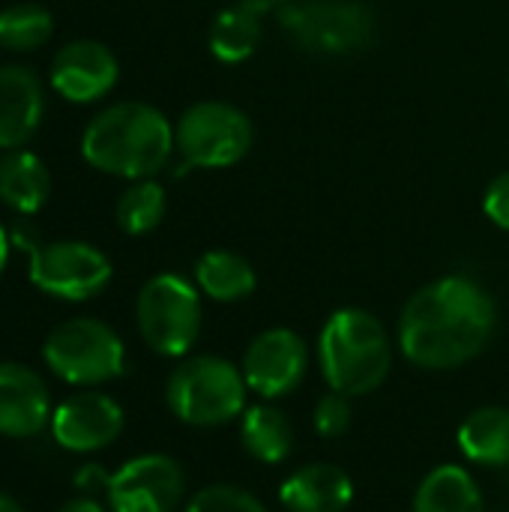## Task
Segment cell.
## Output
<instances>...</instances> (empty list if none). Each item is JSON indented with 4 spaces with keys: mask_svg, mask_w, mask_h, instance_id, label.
<instances>
[{
    "mask_svg": "<svg viewBox=\"0 0 509 512\" xmlns=\"http://www.w3.org/2000/svg\"><path fill=\"white\" fill-rule=\"evenodd\" d=\"M459 450L468 462L483 468H507L509 465V411L489 405L468 414L459 426Z\"/></svg>",
    "mask_w": 509,
    "mask_h": 512,
    "instance_id": "19",
    "label": "cell"
},
{
    "mask_svg": "<svg viewBox=\"0 0 509 512\" xmlns=\"http://www.w3.org/2000/svg\"><path fill=\"white\" fill-rule=\"evenodd\" d=\"M174 147L168 117L147 102H117L99 111L81 135V156L96 171L126 180L159 174Z\"/></svg>",
    "mask_w": 509,
    "mask_h": 512,
    "instance_id": "2",
    "label": "cell"
},
{
    "mask_svg": "<svg viewBox=\"0 0 509 512\" xmlns=\"http://www.w3.org/2000/svg\"><path fill=\"white\" fill-rule=\"evenodd\" d=\"M498 327L492 294L471 276H441L423 285L402 309L399 348L432 372H447L471 363L486 351Z\"/></svg>",
    "mask_w": 509,
    "mask_h": 512,
    "instance_id": "1",
    "label": "cell"
},
{
    "mask_svg": "<svg viewBox=\"0 0 509 512\" xmlns=\"http://www.w3.org/2000/svg\"><path fill=\"white\" fill-rule=\"evenodd\" d=\"M9 243H12V237H9L6 228L0 225V273L6 270V261H9Z\"/></svg>",
    "mask_w": 509,
    "mask_h": 512,
    "instance_id": "30",
    "label": "cell"
},
{
    "mask_svg": "<svg viewBox=\"0 0 509 512\" xmlns=\"http://www.w3.org/2000/svg\"><path fill=\"white\" fill-rule=\"evenodd\" d=\"M108 474L99 468V465H84L78 474H75V489L81 492V495H90L93 498V492H108Z\"/></svg>",
    "mask_w": 509,
    "mask_h": 512,
    "instance_id": "28",
    "label": "cell"
},
{
    "mask_svg": "<svg viewBox=\"0 0 509 512\" xmlns=\"http://www.w3.org/2000/svg\"><path fill=\"white\" fill-rule=\"evenodd\" d=\"M51 195V174L30 150H9L0 159V201L15 213H39Z\"/></svg>",
    "mask_w": 509,
    "mask_h": 512,
    "instance_id": "17",
    "label": "cell"
},
{
    "mask_svg": "<svg viewBox=\"0 0 509 512\" xmlns=\"http://www.w3.org/2000/svg\"><path fill=\"white\" fill-rule=\"evenodd\" d=\"M309 372V345L288 327L258 333L243 357V378L252 393L279 399L294 393Z\"/></svg>",
    "mask_w": 509,
    "mask_h": 512,
    "instance_id": "11",
    "label": "cell"
},
{
    "mask_svg": "<svg viewBox=\"0 0 509 512\" xmlns=\"http://www.w3.org/2000/svg\"><path fill=\"white\" fill-rule=\"evenodd\" d=\"M51 414L45 381L24 363H0V435L36 438L51 426Z\"/></svg>",
    "mask_w": 509,
    "mask_h": 512,
    "instance_id": "14",
    "label": "cell"
},
{
    "mask_svg": "<svg viewBox=\"0 0 509 512\" xmlns=\"http://www.w3.org/2000/svg\"><path fill=\"white\" fill-rule=\"evenodd\" d=\"M42 360L60 381L72 387H96L123 375L126 348L105 321L69 318L48 333Z\"/></svg>",
    "mask_w": 509,
    "mask_h": 512,
    "instance_id": "6",
    "label": "cell"
},
{
    "mask_svg": "<svg viewBox=\"0 0 509 512\" xmlns=\"http://www.w3.org/2000/svg\"><path fill=\"white\" fill-rule=\"evenodd\" d=\"M483 210H486V216H489L498 228L509 231V171L498 174V177L489 183V189H486V195H483Z\"/></svg>",
    "mask_w": 509,
    "mask_h": 512,
    "instance_id": "27",
    "label": "cell"
},
{
    "mask_svg": "<svg viewBox=\"0 0 509 512\" xmlns=\"http://www.w3.org/2000/svg\"><path fill=\"white\" fill-rule=\"evenodd\" d=\"M186 495L183 468L165 453H144L129 459L108 480L111 512H177Z\"/></svg>",
    "mask_w": 509,
    "mask_h": 512,
    "instance_id": "10",
    "label": "cell"
},
{
    "mask_svg": "<svg viewBox=\"0 0 509 512\" xmlns=\"http://www.w3.org/2000/svg\"><path fill=\"white\" fill-rule=\"evenodd\" d=\"M288 36L315 54H354L375 36V15L357 0H303L282 9Z\"/></svg>",
    "mask_w": 509,
    "mask_h": 512,
    "instance_id": "9",
    "label": "cell"
},
{
    "mask_svg": "<svg viewBox=\"0 0 509 512\" xmlns=\"http://www.w3.org/2000/svg\"><path fill=\"white\" fill-rule=\"evenodd\" d=\"M126 414L117 399L84 390L63 399L51 414V438L69 453H96L114 444L123 432Z\"/></svg>",
    "mask_w": 509,
    "mask_h": 512,
    "instance_id": "12",
    "label": "cell"
},
{
    "mask_svg": "<svg viewBox=\"0 0 509 512\" xmlns=\"http://www.w3.org/2000/svg\"><path fill=\"white\" fill-rule=\"evenodd\" d=\"M9 237L15 246H21L30 255V282L48 297L84 303L99 297L114 276L108 255L90 243L81 240L39 243L36 234L24 225L15 228Z\"/></svg>",
    "mask_w": 509,
    "mask_h": 512,
    "instance_id": "5",
    "label": "cell"
},
{
    "mask_svg": "<svg viewBox=\"0 0 509 512\" xmlns=\"http://www.w3.org/2000/svg\"><path fill=\"white\" fill-rule=\"evenodd\" d=\"M42 81L27 66H0V147L21 150L42 123Z\"/></svg>",
    "mask_w": 509,
    "mask_h": 512,
    "instance_id": "15",
    "label": "cell"
},
{
    "mask_svg": "<svg viewBox=\"0 0 509 512\" xmlns=\"http://www.w3.org/2000/svg\"><path fill=\"white\" fill-rule=\"evenodd\" d=\"M120 66L108 45L96 39H75L51 60V87L69 102H96L117 84Z\"/></svg>",
    "mask_w": 509,
    "mask_h": 512,
    "instance_id": "13",
    "label": "cell"
},
{
    "mask_svg": "<svg viewBox=\"0 0 509 512\" xmlns=\"http://www.w3.org/2000/svg\"><path fill=\"white\" fill-rule=\"evenodd\" d=\"M195 282L210 300L237 303V300H246L255 291L258 276H255L252 264L243 255L228 252V249H213V252H204L198 258Z\"/></svg>",
    "mask_w": 509,
    "mask_h": 512,
    "instance_id": "21",
    "label": "cell"
},
{
    "mask_svg": "<svg viewBox=\"0 0 509 512\" xmlns=\"http://www.w3.org/2000/svg\"><path fill=\"white\" fill-rule=\"evenodd\" d=\"M174 144L183 168H231L252 147V123L231 102H195L180 114Z\"/></svg>",
    "mask_w": 509,
    "mask_h": 512,
    "instance_id": "8",
    "label": "cell"
},
{
    "mask_svg": "<svg viewBox=\"0 0 509 512\" xmlns=\"http://www.w3.org/2000/svg\"><path fill=\"white\" fill-rule=\"evenodd\" d=\"M135 321L141 339L156 354L183 357L201 333V294L189 279L159 273L144 282L135 303Z\"/></svg>",
    "mask_w": 509,
    "mask_h": 512,
    "instance_id": "7",
    "label": "cell"
},
{
    "mask_svg": "<svg viewBox=\"0 0 509 512\" xmlns=\"http://www.w3.org/2000/svg\"><path fill=\"white\" fill-rule=\"evenodd\" d=\"M237 3H246V6H255V9H270V6H282V3H288V0H237Z\"/></svg>",
    "mask_w": 509,
    "mask_h": 512,
    "instance_id": "32",
    "label": "cell"
},
{
    "mask_svg": "<svg viewBox=\"0 0 509 512\" xmlns=\"http://www.w3.org/2000/svg\"><path fill=\"white\" fill-rule=\"evenodd\" d=\"M414 512H486L477 480L459 465H441L423 477Z\"/></svg>",
    "mask_w": 509,
    "mask_h": 512,
    "instance_id": "20",
    "label": "cell"
},
{
    "mask_svg": "<svg viewBox=\"0 0 509 512\" xmlns=\"http://www.w3.org/2000/svg\"><path fill=\"white\" fill-rule=\"evenodd\" d=\"M261 42V9L234 3L213 18L210 51L222 63H240L255 54Z\"/></svg>",
    "mask_w": 509,
    "mask_h": 512,
    "instance_id": "22",
    "label": "cell"
},
{
    "mask_svg": "<svg viewBox=\"0 0 509 512\" xmlns=\"http://www.w3.org/2000/svg\"><path fill=\"white\" fill-rule=\"evenodd\" d=\"M0 512H24V507H21L12 495L0 492Z\"/></svg>",
    "mask_w": 509,
    "mask_h": 512,
    "instance_id": "31",
    "label": "cell"
},
{
    "mask_svg": "<svg viewBox=\"0 0 509 512\" xmlns=\"http://www.w3.org/2000/svg\"><path fill=\"white\" fill-rule=\"evenodd\" d=\"M351 501V477L339 465L327 462H315L294 471L279 489V504L288 512H345Z\"/></svg>",
    "mask_w": 509,
    "mask_h": 512,
    "instance_id": "16",
    "label": "cell"
},
{
    "mask_svg": "<svg viewBox=\"0 0 509 512\" xmlns=\"http://www.w3.org/2000/svg\"><path fill=\"white\" fill-rule=\"evenodd\" d=\"M351 420H354L351 396L336 393V390H330L327 396H321V399H318V405H315V414H312V426H315V432H318L321 438H327V441L342 438V435L348 432Z\"/></svg>",
    "mask_w": 509,
    "mask_h": 512,
    "instance_id": "26",
    "label": "cell"
},
{
    "mask_svg": "<svg viewBox=\"0 0 509 512\" xmlns=\"http://www.w3.org/2000/svg\"><path fill=\"white\" fill-rule=\"evenodd\" d=\"M318 363L330 390L345 396L375 393L393 366L387 327L357 306L333 312L318 336Z\"/></svg>",
    "mask_w": 509,
    "mask_h": 512,
    "instance_id": "3",
    "label": "cell"
},
{
    "mask_svg": "<svg viewBox=\"0 0 509 512\" xmlns=\"http://www.w3.org/2000/svg\"><path fill=\"white\" fill-rule=\"evenodd\" d=\"M246 393L249 384L243 369L213 354L183 360L165 384V402L171 414L180 423L198 429L237 420L246 411Z\"/></svg>",
    "mask_w": 509,
    "mask_h": 512,
    "instance_id": "4",
    "label": "cell"
},
{
    "mask_svg": "<svg viewBox=\"0 0 509 512\" xmlns=\"http://www.w3.org/2000/svg\"><path fill=\"white\" fill-rule=\"evenodd\" d=\"M240 444L261 465H279L294 450V426L276 405H252L240 420Z\"/></svg>",
    "mask_w": 509,
    "mask_h": 512,
    "instance_id": "18",
    "label": "cell"
},
{
    "mask_svg": "<svg viewBox=\"0 0 509 512\" xmlns=\"http://www.w3.org/2000/svg\"><path fill=\"white\" fill-rule=\"evenodd\" d=\"M54 33V18L39 3H12L0 9V45L9 51H33Z\"/></svg>",
    "mask_w": 509,
    "mask_h": 512,
    "instance_id": "24",
    "label": "cell"
},
{
    "mask_svg": "<svg viewBox=\"0 0 509 512\" xmlns=\"http://www.w3.org/2000/svg\"><path fill=\"white\" fill-rule=\"evenodd\" d=\"M57 512H108L96 498H90V495H78V498H69L63 507Z\"/></svg>",
    "mask_w": 509,
    "mask_h": 512,
    "instance_id": "29",
    "label": "cell"
},
{
    "mask_svg": "<svg viewBox=\"0 0 509 512\" xmlns=\"http://www.w3.org/2000/svg\"><path fill=\"white\" fill-rule=\"evenodd\" d=\"M165 189L150 177V180H135L114 207V219L120 225V231L138 237V234H150L162 216H165Z\"/></svg>",
    "mask_w": 509,
    "mask_h": 512,
    "instance_id": "23",
    "label": "cell"
},
{
    "mask_svg": "<svg viewBox=\"0 0 509 512\" xmlns=\"http://www.w3.org/2000/svg\"><path fill=\"white\" fill-rule=\"evenodd\" d=\"M186 512H267V507L246 489L240 486H228V483H216L201 489L189 504Z\"/></svg>",
    "mask_w": 509,
    "mask_h": 512,
    "instance_id": "25",
    "label": "cell"
}]
</instances>
